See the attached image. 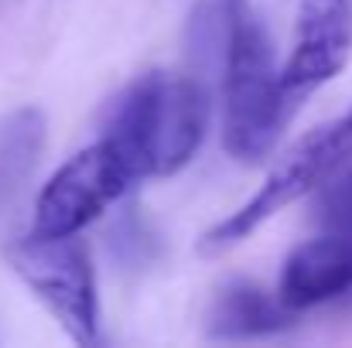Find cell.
Listing matches in <instances>:
<instances>
[{
	"label": "cell",
	"instance_id": "cell-1",
	"mask_svg": "<svg viewBox=\"0 0 352 348\" xmlns=\"http://www.w3.org/2000/svg\"><path fill=\"white\" fill-rule=\"evenodd\" d=\"M212 126V96L199 76L151 69L126 82L110 103L107 137L140 181L175 178L202 150Z\"/></svg>",
	"mask_w": 352,
	"mask_h": 348
},
{
	"label": "cell",
	"instance_id": "cell-2",
	"mask_svg": "<svg viewBox=\"0 0 352 348\" xmlns=\"http://www.w3.org/2000/svg\"><path fill=\"white\" fill-rule=\"evenodd\" d=\"M223 150L236 164H263L301 106L280 82V65L274 58L267 27L250 0H223Z\"/></svg>",
	"mask_w": 352,
	"mask_h": 348
},
{
	"label": "cell",
	"instance_id": "cell-3",
	"mask_svg": "<svg viewBox=\"0 0 352 348\" xmlns=\"http://www.w3.org/2000/svg\"><path fill=\"white\" fill-rule=\"evenodd\" d=\"M349 161H352V110L342 113L339 119H332V123H325V126H318V130H311L291 150H284L270 164L263 185L236 212L219 219L199 239V253L219 256V253L236 249L263 222L280 216L287 205H294L305 195L325 188Z\"/></svg>",
	"mask_w": 352,
	"mask_h": 348
},
{
	"label": "cell",
	"instance_id": "cell-4",
	"mask_svg": "<svg viewBox=\"0 0 352 348\" xmlns=\"http://www.w3.org/2000/svg\"><path fill=\"white\" fill-rule=\"evenodd\" d=\"M3 256L72 345H100V283L89 246L79 235H38L28 229Z\"/></svg>",
	"mask_w": 352,
	"mask_h": 348
},
{
	"label": "cell",
	"instance_id": "cell-5",
	"mask_svg": "<svg viewBox=\"0 0 352 348\" xmlns=\"http://www.w3.org/2000/svg\"><path fill=\"white\" fill-rule=\"evenodd\" d=\"M137 185V171L107 137L76 150L38 192L31 232L38 235H82L103 212L126 198Z\"/></svg>",
	"mask_w": 352,
	"mask_h": 348
},
{
	"label": "cell",
	"instance_id": "cell-6",
	"mask_svg": "<svg viewBox=\"0 0 352 348\" xmlns=\"http://www.w3.org/2000/svg\"><path fill=\"white\" fill-rule=\"evenodd\" d=\"M352 55V0H301L291 51L280 65L287 96L305 106L325 82L339 79Z\"/></svg>",
	"mask_w": 352,
	"mask_h": 348
},
{
	"label": "cell",
	"instance_id": "cell-7",
	"mask_svg": "<svg viewBox=\"0 0 352 348\" xmlns=\"http://www.w3.org/2000/svg\"><path fill=\"white\" fill-rule=\"evenodd\" d=\"M346 294H352V229H329L284 256L277 297L291 311L301 314Z\"/></svg>",
	"mask_w": 352,
	"mask_h": 348
},
{
	"label": "cell",
	"instance_id": "cell-8",
	"mask_svg": "<svg viewBox=\"0 0 352 348\" xmlns=\"http://www.w3.org/2000/svg\"><path fill=\"white\" fill-rule=\"evenodd\" d=\"M298 311H291L277 290H263L260 283L250 280H230L219 287V294L209 304L206 314V332L209 338L219 342H253V338H270L280 335L294 325Z\"/></svg>",
	"mask_w": 352,
	"mask_h": 348
},
{
	"label": "cell",
	"instance_id": "cell-9",
	"mask_svg": "<svg viewBox=\"0 0 352 348\" xmlns=\"http://www.w3.org/2000/svg\"><path fill=\"white\" fill-rule=\"evenodd\" d=\"M45 113L38 106H21L0 119V209L24 188L41 150H45Z\"/></svg>",
	"mask_w": 352,
	"mask_h": 348
},
{
	"label": "cell",
	"instance_id": "cell-10",
	"mask_svg": "<svg viewBox=\"0 0 352 348\" xmlns=\"http://www.w3.org/2000/svg\"><path fill=\"white\" fill-rule=\"evenodd\" d=\"M318 216L329 229H352V161L325 185Z\"/></svg>",
	"mask_w": 352,
	"mask_h": 348
}]
</instances>
